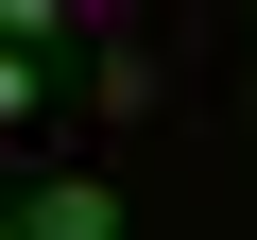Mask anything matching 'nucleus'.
I'll return each instance as SVG.
<instances>
[{
  "instance_id": "f257e3e1",
  "label": "nucleus",
  "mask_w": 257,
  "mask_h": 240,
  "mask_svg": "<svg viewBox=\"0 0 257 240\" xmlns=\"http://www.w3.org/2000/svg\"><path fill=\"white\" fill-rule=\"evenodd\" d=\"M18 240H120V189H103V172H52V189L18 206Z\"/></svg>"
},
{
  "instance_id": "f03ea898",
  "label": "nucleus",
  "mask_w": 257,
  "mask_h": 240,
  "mask_svg": "<svg viewBox=\"0 0 257 240\" xmlns=\"http://www.w3.org/2000/svg\"><path fill=\"white\" fill-rule=\"evenodd\" d=\"M0 240H18V223H0Z\"/></svg>"
}]
</instances>
